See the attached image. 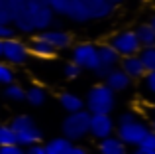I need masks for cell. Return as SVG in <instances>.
Masks as SVG:
<instances>
[{
    "mask_svg": "<svg viewBox=\"0 0 155 154\" xmlns=\"http://www.w3.org/2000/svg\"><path fill=\"white\" fill-rule=\"evenodd\" d=\"M55 24V12L45 0H12V26L22 34L43 32Z\"/></svg>",
    "mask_w": 155,
    "mask_h": 154,
    "instance_id": "obj_1",
    "label": "cell"
},
{
    "mask_svg": "<svg viewBox=\"0 0 155 154\" xmlns=\"http://www.w3.org/2000/svg\"><path fill=\"white\" fill-rule=\"evenodd\" d=\"M149 132V124L136 115L134 111H126L118 117L116 136L124 142V146H140V142Z\"/></svg>",
    "mask_w": 155,
    "mask_h": 154,
    "instance_id": "obj_2",
    "label": "cell"
},
{
    "mask_svg": "<svg viewBox=\"0 0 155 154\" xmlns=\"http://www.w3.org/2000/svg\"><path fill=\"white\" fill-rule=\"evenodd\" d=\"M84 107V111H88L91 115H110L116 107V93L104 83H98L88 89Z\"/></svg>",
    "mask_w": 155,
    "mask_h": 154,
    "instance_id": "obj_3",
    "label": "cell"
},
{
    "mask_svg": "<svg viewBox=\"0 0 155 154\" xmlns=\"http://www.w3.org/2000/svg\"><path fill=\"white\" fill-rule=\"evenodd\" d=\"M10 128L16 135V144H20L22 148H28L31 144L41 142L43 135L39 131V127L35 124V121L30 115H18L10 121Z\"/></svg>",
    "mask_w": 155,
    "mask_h": 154,
    "instance_id": "obj_4",
    "label": "cell"
},
{
    "mask_svg": "<svg viewBox=\"0 0 155 154\" xmlns=\"http://www.w3.org/2000/svg\"><path fill=\"white\" fill-rule=\"evenodd\" d=\"M88 123H91V113L88 111H77V113H69L65 117L63 124H61V131L63 136L71 142L75 140H83L88 135Z\"/></svg>",
    "mask_w": 155,
    "mask_h": 154,
    "instance_id": "obj_5",
    "label": "cell"
},
{
    "mask_svg": "<svg viewBox=\"0 0 155 154\" xmlns=\"http://www.w3.org/2000/svg\"><path fill=\"white\" fill-rule=\"evenodd\" d=\"M108 44H110V47L120 55V59L128 58V55H137L140 50H141V46H140V42H137L134 30H120V32H116V34L110 38Z\"/></svg>",
    "mask_w": 155,
    "mask_h": 154,
    "instance_id": "obj_6",
    "label": "cell"
},
{
    "mask_svg": "<svg viewBox=\"0 0 155 154\" xmlns=\"http://www.w3.org/2000/svg\"><path fill=\"white\" fill-rule=\"evenodd\" d=\"M30 58L28 44L18 38H10L2 42V59H6L8 65H24Z\"/></svg>",
    "mask_w": 155,
    "mask_h": 154,
    "instance_id": "obj_7",
    "label": "cell"
},
{
    "mask_svg": "<svg viewBox=\"0 0 155 154\" xmlns=\"http://www.w3.org/2000/svg\"><path fill=\"white\" fill-rule=\"evenodd\" d=\"M73 63L79 65L81 69L96 71L98 69V51H96V46L91 42L77 44L73 47Z\"/></svg>",
    "mask_w": 155,
    "mask_h": 154,
    "instance_id": "obj_8",
    "label": "cell"
},
{
    "mask_svg": "<svg viewBox=\"0 0 155 154\" xmlns=\"http://www.w3.org/2000/svg\"><path fill=\"white\" fill-rule=\"evenodd\" d=\"M124 0H83V4L87 6L91 20H106L114 14L120 4Z\"/></svg>",
    "mask_w": 155,
    "mask_h": 154,
    "instance_id": "obj_9",
    "label": "cell"
},
{
    "mask_svg": "<svg viewBox=\"0 0 155 154\" xmlns=\"http://www.w3.org/2000/svg\"><path fill=\"white\" fill-rule=\"evenodd\" d=\"M114 132H116V124L110 115H91L88 135H92L96 140H102L106 136H112Z\"/></svg>",
    "mask_w": 155,
    "mask_h": 154,
    "instance_id": "obj_10",
    "label": "cell"
},
{
    "mask_svg": "<svg viewBox=\"0 0 155 154\" xmlns=\"http://www.w3.org/2000/svg\"><path fill=\"white\" fill-rule=\"evenodd\" d=\"M96 51H98V69L94 71L96 75L106 77V73L112 69H116L118 63H120V55L110 47V44H100L96 46Z\"/></svg>",
    "mask_w": 155,
    "mask_h": 154,
    "instance_id": "obj_11",
    "label": "cell"
},
{
    "mask_svg": "<svg viewBox=\"0 0 155 154\" xmlns=\"http://www.w3.org/2000/svg\"><path fill=\"white\" fill-rule=\"evenodd\" d=\"M39 38L43 42H47L53 50H67L69 46H73V36L69 32L61 30V28H47L39 34Z\"/></svg>",
    "mask_w": 155,
    "mask_h": 154,
    "instance_id": "obj_12",
    "label": "cell"
},
{
    "mask_svg": "<svg viewBox=\"0 0 155 154\" xmlns=\"http://www.w3.org/2000/svg\"><path fill=\"white\" fill-rule=\"evenodd\" d=\"M63 14L67 16L69 20L77 22V24L91 22V16H88V10H87V6L83 4V0H67Z\"/></svg>",
    "mask_w": 155,
    "mask_h": 154,
    "instance_id": "obj_13",
    "label": "cell"
},
{
    "mask_svg": "<svg viewBox=\"0 0 155 154\" xmlns=\"http://www.w3.org/2000/svg\"><path fill=\"white\" fill-rule=\"evenodd\" d=\"M120 69L124 71L130 79H143L145 75V69H143V63H141L140 55H128V58H122L120 59Z\"/></svg>",
    "mask_w": 155,
    "mask_h": 154,
    "instance_id": "obj_14",
    "label": "cell"
},
{
    "mask_svg": "<svg viewBox=\"0 0 155 154\" xmlns=\"http://www.w3.org/2000/svg\"><path fill=\"white\" fill-rule=\"evenodd\" d=\"M104 85L108 89H112L114 93H120V91H126V89L132 85V79H130L128 75L124 73V71L120 69V67H116V69H112V71H108L104 77Z\"/></svg>",
    "mask_w": 155,
    "mask_h": 154,
    "instance_id": "obj_15",
    "label": "cell"
},
{
    "mask_svg": "<svg viewBox=\"0 0 155 154\" xmlns=\"http://www.w3.org/2000/svg\"><path fill=\"white\" fill-rule=\"evenodd\" d=\"M28 50H30V55H35L38 59H51L55 55V50L47 42H43L39 36L28 44Z\"/></svg>",
    "mask_w": 155,
    "mask_h": 154,
    "instance_id": "obj_16",
    "label": "cell"
},
{
    "mask_svg": "<svg viewBox=\"0 0 155 154\" xmlns=\"http://www.w3.org/2000/svg\"><path fill=\"white\" fill-rule=\"evenodd\" d=\"M59 103H61V107H63L67 113H77V111H83L84 109V101L81 99L79 95L71 93V91L61 93L59 95Z\"/></svg>",
    "mask_w": 155,
    "mask_h": 154,
    "instance_id": "obj_17",
    "label": "cell"
},
{
    "mask_svg": "<svg viewBox=\"0 0 155 154\" xmlns=\"http://www.w3.org/2000/svg\"><path fill=\"white\" fill-rule=\"evenodd\" d=\"M98 152L100 154H124L126 152V146L118 136H106L98 142Z\"/></svg>",
    "mask_w": 155,
    "mask_h": 154,
    "instance_id": "obj_18",
    "label": "cell"
},
{
    "mask_svg": "<svg viewBox=\"0 0 155 154\" xmlns=\"http://www.w3.org/2000/svg\"><path fill=\"white\" fill-rule=\"evenodd\" d=\"M71 146H73V142L67 140L65 136H55V138H51L47 144H43L45 154H69Z\"/></svg>",
    "mask_w": 155,
    "mask_h": 154,
    "instance_id": "obj_19",
    "label": "cell"
},
{
    "mask_svg": "<svg viewBox=\"0 0 155 154\" xmlns=\"http://www.w3.org/2000/svg\"><path fill=\"white\" fill-rule=\"evenodd\" d=\"M134 34H136V38H137V42H140L141 47L155 46V32H153V28L149 26V24H141V26H137L136 30H134Z\"/></svg>",
    "mask_w": 155,
    "mask_h": 154,
    "instance_id": "obj_20",
    "label": "cell"
},
{
    "mask_svg": "<svg viewBox=\"0 0 155 154\" xmlns=\"http://www.w3.org/2000/svg\"><path fill=\"white\" fill-rule=\"evenodd\" d=\"M24 101H28V103L34 105V107H41L47 101V91L41 85H31V87L26 89V99Z\"/></svg>",
    "mask_w": 155,
    "mask_h": 154,
    "instance_id": "obj_21",
    "label": "cell"
},
{
    "mask_svg": "<svg viewBox=\"0 0 155 154\" xmlns=\"http://www.w3.org/2000/svg\"><path fill=\"white\" fill-rule=\"evenodd\" d=\"M137 55H140L141 63H143L145 73H151V71H155V46H151V47H141Z\"/></svg>",
    "mask_w": 155,
    "mask_h": 154,
    "instance_id": "obj_22",
    "label": "cell"
},
{
    "mask_svg": "<svg viewBox=\"0 0 155 154\" xmlns=\"http://www.w3.org/2000/svg\"><path fill=\"white\" fill-rule=\"evenodd\" d=\"M4 97H6L8 101H24L26 99V89L18 83L4 85Z\"/></svg>",
    "mask_w": 155,
    "mask_h": 154,
    "instance_id": "obj_23",
    "label": "cell"
},
{
    "mask_svg": "<svg viewBox=\"0 0 155 154\" xmlns=\"http://www.w3.org/2000/svg\"><path fill=\"white\" fill-rule=\"evenodd\" d=\"M16 144V135L10 128V124H0V146Z\"/></svg>",
    "mask_w": 155,
    "mask_h": 154,
    "instance_id": "obj_24",
    "label": "cell"
},
{
    "mask_svg": "<svg viewBox=\"0 0 155 154\" xmlns=\"http://www.w3.org/2000/svg\"><path fill=\"white\" fill-rule=\"evenodd\" d=\"M14 79H16V73L12 69V65L0 61V85H10L14 83Z\"/></svg>",
    "mask_w": 155,
    "mask_h": 154,
    "instance_id": "obj_25",
    "label": "cell"
},
{
    "mask_svg": "<svg viewBox=\"0 0 155 154\" xmlns=\"http://www.w3.org/2000/svg\"><path fill=\"white\" fill-rule=\"evenodd\" d=\"M0 24L12 26V0H0Z\"/></svg>",
    "mask_w": 155,
    "mask_h": 154,
    "instance_id": "obj_26",
    "label": "cell"
},
{
    "mask_svg": "<svg viewBox=\"0 0 155 154\" xmlns=\"http://www.w3.org/2000/svg\"><path fill=\"white\" fill-rule=\"evenodd\" d=\"M140 148H141V150H145V152H149V154L155 152V135H153L151 131H149L147 135H145V138L140 142Z\"/></svg>",
    "mask_w": 155,
    "mask_h": 154,
    "instance_id": "obj_27",
    "label": "cell"
},
{
    "mask_svg": "<svg viewBox=\"0 0 155 154\" xmlns=\"http://www.w3.org/2000/svg\"><path fill=\"white\" fill-rule=\"evenodd\" d=\"M81 67L79 65H75V63H67V65H65V69H63V73H65V77H69V79H77V77L81 75Z\"/></svg>",
    "mask_w": 155,
    "mask_h": 154,
    "instance_id": "obj_28",
    "label": "cell"
},
{
    "mask_svg": "<svg viewBox=\"0 0 155 154\" xmlns=\"http://www.w3.org/2000/svg\"><path fill=\"white\" fill-rule=\"evenodd\" d=\"M16 30L10 26V24H0V42L4 40H10V38H16Z\"/></svg>",
    "mask_w": 155,
    "mask_h": 154,
    "instance_id": "obj_29",
    "label": "cell"
},
{
    "mask_svg": "<svg viewBox=\"0 0 155 154\" xmlns=\"http://www.w3.org/2000/svg\"><path fill=\"white\" fill-rule=\"evenodd\" d=\"M143 85H145V91L151 93V95H155V71L143 75Z\"/></svg>",
    "mask_w": 155,
    "mask_h": 154,
    "instance_id": "obj_30",
    "label": "cell"
},
{
    "mask_svg": "<svg viewBox=\"0 0 155 154\" xmlns=\"http://www.w3.org/2000/svg\"><path fill=\"white\" fill-rule=\"evenodd\" d=\"M45 4L51 8L55 14H63L65 10V4H67V0H45Z\"/></svg>",
    "mask_w": 155,
    "mask_h": 154,
    "instance_id": "obj_31",
    "label": "cell"
},
{
    "mask_svg": "<svg viewBox=\"0 0 155 154\" xmlns=\"http://www.w3.org/2000/svg\"><path fill=\"white\" fill-rule=\"evenodd\" d=\"M0 154H24V148L20 144H10V146H0Z\"/></svg>",
    "mask_w": 155,
    "mask_h": 154,
    "instance_id": "obj_32",
    "label": "cell"
},
{
    "mask_svg": "<svg viewBox=\"0 0 155 154\" xmlns=\"http://www.w3.org/2000/svg\"><path fill=\"white\" fill-rule=\"evenodd\" d=\"M24 154H45V148H43L41 142H38V144H31V146L24 148Z\"/></svg>",
    "mask_w": 155,
    "mask_h": 154,
    "instance_id": "obj_33",
    "label": "cell"
},
{
    "mask_svg": "<svg viewBox=\"0 0 155 154\" xmlns=\"http://www.w3.org/2000/svg\"><path fill=\"white\" fill-rule=\"evenodd\" d=\"M69 154H88V150L84 146H79V144H73L71 150H69Z\"/></svg>",
    "mask_w": 155,
    "mask_h": 154,
    "instance_id": "obj_34",
    "label": "cell"
},
{
    "mask_svg": "<svg viewBox=\"0 0 155 154\" xmlns=\"http://www.w3.org/2000/svg\"><path fill=\"white\" fill-rule=\"evenodd\" d=\"M147 24H149V26H151V28H153V32H155V14H151V20H149V22H147Z\"/></svg>",
    "mask_w": 155,
    "mask_h": 154,
    "instance_id": "obj_35",
    "label": "cell"
},
{
    "mask_svg": "<svg viewBox=\"0 0 155 154\" xmlns=\"http://www.w3.org/2000/svg\"><path fill=\"white\" fill-rule=\"evenodd\" d=\"M134 154H149V152H145V150H141L140 146H136V150H134Z\"/></svg>",
    "mask_w": 155,
    "mask_h": 154,
    "instance_id": "obj_36",
    "label": "cell"
},
{
    "mask_svg": "<svg viewBox=\"0 0 155 154\" xmlns=\"http://www.w3.org/2000/svg\"><path fill=\"white\" fill-rule=\"evenodd\" d=\"M149 131L155 135V117H153V121H151V124H149Z\"/></svg>",
    "mask_w": 155,
    "mask_h": 154,
    "instance_id": "obj_37",
    "label": "cell"
},
{
    "mask_svg": "<svg viewBox=\"0 0 155 154\" xmlns=\"http://www.w3.org/2000/svg\"><path fill=\"white\" fill-rule=\"evenodd\" d=\"M0 58H2V42H0Z\"/></svg>",
    "mask_w": 155,
    "mask_h": 154,
    "instance_id": "obj_38",
    "label": "cell"
},
{
    "mask_svg": "<svg viewBox=\"0 0 155 154\" xmlns=\"http://www.w3.org/2000/svg\"><path fill=\"white\" fill-rule=\"evenodd\" d=\"M140 2H141V4H145V2H147V0H140Z\"/></svg>",
    "mask_w": 155,
    "mask_h": 154,
    "instance_id": "obj_39",
    "label": "cell"
},
{
    "mask_svg": "<svg viewBox=\"0 0 155 154\" xmlns=\"http://www.w3.org/2000/svg\"><path fill=\"white\" fill-rule=\"evenodd\" d=\"M153 154H155V152H153Z\"/></svg>",
    "mask_w": 155,
    "mask_h": 154,
    "instance_id": "obj_40",
    "label": "cell"
},
{
    "mask_svg": "<svg viewBox=\"0 0 155 154\" xmlns=\"http://www.w3.org/2000/svg\"><path fill=\"white\" fill-rule=\"evenodd\" d=\"M124 154H126V152H124Z\"/></svg>",
    "mask_w": 155,
    "mask_h": 154,
    "instance_id": "obj_41",
    "label": "cell"
}]
</instances>
